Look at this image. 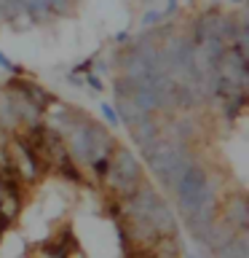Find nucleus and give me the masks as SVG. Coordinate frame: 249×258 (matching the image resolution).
Instances as JSON below:
<instances>
[{"instance_id":"nucleus-3","label":"nucleus","mask_w":249,"mask_h":258,"mask_svg":"<svg viewBox=\"0 0 249 258\" xmlns=\"http://www.w3.org/2000/svg\"><path fill=\"white\" fill-rule=\"evenodd\" d=\"M104 118H107V121H112V124H115V113L110 110V105H104Z\"/></svg>"},{"instance_id":"nucleus-1","label":"nucleus","mask_w":249,"mask_h":258,"mask_svg":"<svg viewBox=\"0 0 249 258\" xmlns=\"http://www.w3.org/2000/svg\"><path fill=\"white\" fill-rule=\"evenodd\" d=\"M104 175H110L112 188L120 191V194L137 191V185H140V180H142L140 161L134 159L132 151H123V148L115 153V159H112V164L107 167V172H104Z\"/></svg>"},{"instance_id":"nucleus-2","label":"nucleus","mask_w":249,"mask_h":258,"mask_svg":"<svg viewBox=\"0 0 249 258\" xmlns=\"http://www.w3.org/2000/svg\"><path fill=\"white\" fill-rule=\"evenodd\" d=\"M217 253H220V258H249V253H246V242L241 239V237H230L220 250H217Z\"/></svg>"}]
</instances>
